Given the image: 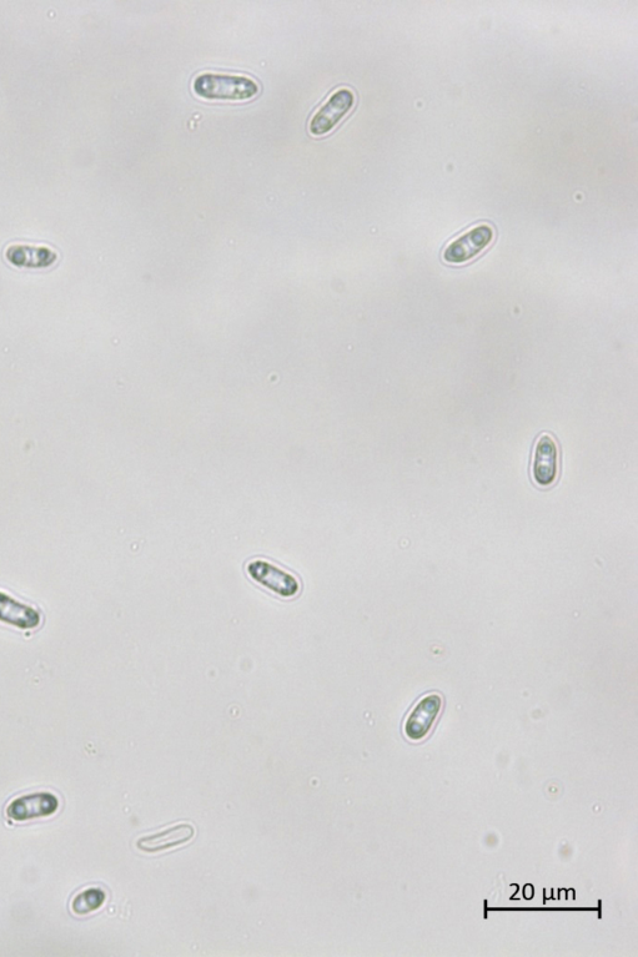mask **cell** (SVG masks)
I'll return each mask as SVG.
<instances>
[{"instance_id":"1","label":"cell","mask_w":638,"mask_h":957,"mask_svg":"<svg viewBox=\"0 0 638 957\" xmlns=\"http://www.w3.org/2000/svg\"><path fill=\"white\" fill-rule=\"evenodd\" d=\"M244 573L251 583L279 601H295L304 591L303 579L299 574L273 558H249L244 563Z\"/></svg>"},{"instance_id":"3","label":"cell","mask_w":638,"mask_h":957,"mask_svg":"<svg viewBox=\"0 0 638 957\" xmlns=\"http://www.w3.org/2000/svg\"><path fill=\"white\" fill-rule=\"evenodd\" d=\"M444 708V698L436 692L427 693L414 705L404 720L403 733L410 742H423L434 729Z\"/></svg>"},{"instance_id":"9","label":"cell","mask_w":638,"mask_h":957,"mask_svg":"<svg viewBox=\"0 0 638 957\" xmlns=\"http://www.w3.org/2000/svg\"><path fill=\"white\" fill-rule=\"evenodd\" d=\"M5 256L9 263L23 266V268H47L57 260V254L54 251L28 245L10 246Z\"/></svg>"},{"instance_id":"6","label":"cell","mask_w":638,"mask_h":957,"mask_svg":"<svg viewBox=\"0 0 638 957\" xmlns=\"http://www.w3.org/2000/svg\"><path fill=\"white\" fill-rule=\"evenodd\" d=\"M355 104V95L349 89H340L331 95L328 102L319 109L313 119L310 120L309 130L314 137H323V135L333 132L338 127L341 120L350 113Z\"/></svg>"},{"instance_id":"8","label":"cell","mask_w":638,"mask_h":957,"mask_svg":"<svg viewBox=\"0 0 638 957\" xmlns=\"http://www.w3.org/2000/svg\"><path fill=\"white\" fill-rule=\"evenodd\" d=\"M58 799L49 793L27 795L13 800L8 805L7 815L17 821L48 817L57 812Z\"/></svg>"},{"instance_id":"2","label":"cell","mask_w":638,"mask_h":957,"mask_svg":"<svg viewBox=\"0 0 638 957\" xmlns=\"http://www.w3.org/2000/svg\"><path fill=\"white\" fill-rule=\"evenodd\" d=\"M193 88L200 98L229 102H244L255 98L260 92L258 83L253 79L213 73L199 75L194 80Z\"/></svg>"},{"instance_id":"7","label":"cell","mask_w":638,"mask_h":957,"mask_svg":"<svg viewBox=\"0 0 638 957\" xmlns=\"http://www.w3.org/2000/svg\"><path fill=\"white\" fill-rule=\"evenodd\" d=\"M194 836L195 828L192 824L178 823L158 833L142 836L137 841V848L144 853H160L188 844Z\"/></svg>"},{"instance_id":"5","label":"cell","mask_w":638,"mask_h":957,"mask_svg":"<svg viewBox=\"0 0 638 957\" xmlns=\"http://www.w3.org/2000/svg\"><path fill=\"white\" fill-rule=\"evenodd\" d=\"M532 480L541 488L554 486L560 473V451L555 437L542 433L532 453Z\"/></svg>"},{"instance_id":"10","label":"cell","mask_w":638,"mask_h":957,"mask_svg":"<svg viewBox=\"0 0 638 957\" xmlns=\"http://www.w3.org/2000/svg\"><path fill=\"white\" fill-rule=\"evenodd\" d=\"M103 901V891L98 889L85 890L82 894H79L77 898L74 899L72 909L77 915L89 914L92 913V911L100 908V906L103 904Z\"/></svg>"},{"instance_id":"4","label":"cell","mask_w":638,"mask_h":957,"mask_svg":"<svg viewBox=\"0 0 638 957\" xmlns=\"http://www.w3.org/2000/svg\"><path fill=\"white\" fill-rule=\"evenodd\" d=\"M495 239V230L489 224H480L451 241L442 253V260L450 265H462L484 253Z\"/></svg>"}]
</instances>
